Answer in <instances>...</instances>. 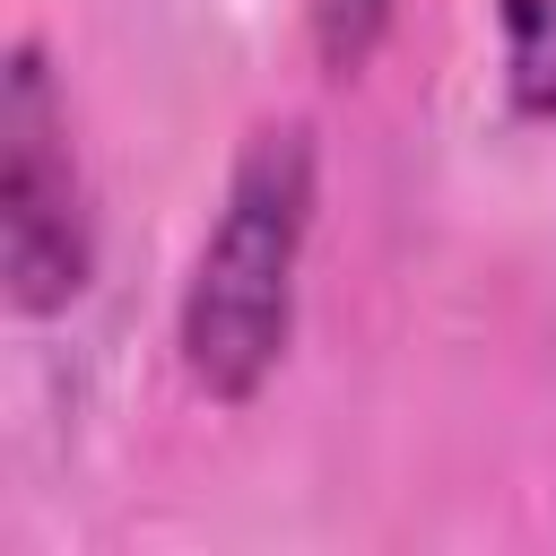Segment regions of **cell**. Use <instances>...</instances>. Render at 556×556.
Here are the masks:
<instances>
[{"label": "cell", "mask_w": 556, "mask_h": 556, "mask_svg": "<svg viewBox=\"0 0 556 556\" xmlns=\"http://www.w3.org/2000/svg\"><path fill=\"white\" fill-rule=\"evenodd\" d=\"M313 208H321L313 122H295V113L252 122L226 165L217 217L182 269V295H174V356L200 400L252 408L269 391V374L287 365Z\"/></svg>", "instance_id": "1"}, {"label": "cell", "mask_w": 556, "mask_h": 556, "mask_svg": "<svg viewBox=\"0 0 556 556\" xmlns=\"http://www.w3.org/2000/svg\"><path fill=\"white\" fill-rule=\"evenodd\" d=\"M96 278V191L78 165L70 96L35 35L0 70V295L17 321H61Z\"/></svg>", "instance_id": "2"}, {"label": "cell", "mask_w": 556, "mask_h": 556, "mask_svg": "<svg viewBox=\"0 0 556 556\" xmlns=\"http://www.w3.org/2000/svg\"><path fill=\"white\" fill-rule=\"evenodd\" d=\"M504 104L521 122H556V0H495Z\"/></svg>", "instance_id": "3"}, {"label": "cell", "mask_w": 556, "mask_h": 556, "mask_svg": "<svg viewBox=\"0 0 556 556\" xmlns=\"http://www.w3.org/2000/svg\"><path fill=\"white\" fill-rule=\"evenodd\" d=\"M391 9H400V0H304L313 61H321L330 78H356V70L382 52V35H391Z\"/></svg>", "instance_id": "4"}]
</instances>
